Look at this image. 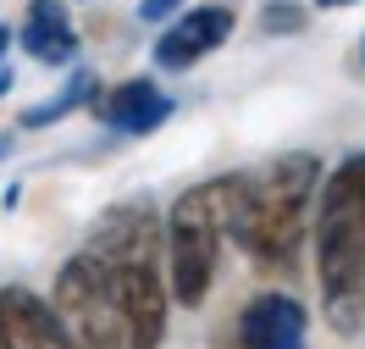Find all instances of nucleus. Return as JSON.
Returning a JSON list of instances; mask_svg holds the SVG:
<instances>
[{
    "instance_id": "obj_1",
    "label": "nucleus",
    "mask_w": 365,
    "mask_h": 349,
    "mask_svg": "<svg viewBox=\"0 0 365 349\" xmlns=\"http://www.w3.org/2000/svg\"><path fill=\"white\" fill-rule=\"evenodd\" d=\"M327 166L310 150H288L260 172H222L210 178L216 211H222V238H232L255 266L294 272L299 250L310 238V206Z\"/></svg>"
},
{
    "instance_id": "obj_2",
    "label": "nucleus",
    "mask_w": 365,
    "mask_h": 349,
    "mask_svg": "<svg viewBox=\"0 0 365 349\" xmlns=\"http://www.w3.org/2000/svg\"><path fill=\"white\" fill-rule=\"evenodd\" d=\"M83 256L100 266V278L111 288V305L122 327H128V344L133 349H160L166 338V261H160V216L155 206L138 194V200H116L94 216L89 244Z\"/></svg>"
},
{
    "instance_id": "obj_3",
    "label": "nucleus",
    "mask_w": 365,
    "mask_h": 349,
    "mask_svg": "<svg viewBox=\"0 0 365 349\" xmlns=\"http://www.w3.org/2000/svg\"><path fill=\"white\" fill-rule=\"evenodd\" d=\"M310 238H316L321 322L338 338H354L365 327V150L321 172Z\"/></svg>"
},
{
    "instance_id": "obj_4",
    "label": "nucleus",
    "mask_w": 365,
    "mask_h": 349,
    "mask_svg": "<svg viewBox=\"0 0 365 349\" xmlns=\"http://www.w3.org/2000/svg\"><path fill=\"white\" fill-rule=\"evenodd\" d=\"M222 211H216V188L194 183L182 188L172 211L160 216V261H166V300L182 310H200L216 283V261H222Z\"/></svg>"
},
{
    "instance_id": "obj_5",
    "label": "nucleus",
    "mask_w": 365,
    "mask_h": 349,
    "mask_svg": "<svg viewBox=\"0 0 365 349\" xmlns=\"http://www.w3.org/2000/svg\"><path fill=\"white\" fill-rule=\"evenodd\" d=\"M50 305H56V316H61V327L72 333L78 349H133L128 344V327H122V316L111 305V288H106L100 266L83 250L72 261H61Z\"/></svg>"
},
{
    "instance_id": "obj_6",
    "label": "nucleus",
    "mask_w": 365,
    "mask_h": 349,
    "mask_svg": "<svg viewBox=\"0 0 365 349\" xmlns=\"http://www.w3.org/2000/svg\"><path fill=\"white\" fill-rule=\"evenodd\" d=\"M232 28H238L232 6H188V11H178L155 34L150 56H155L160 72H188V67H200L205 56H216V50L227 45Z\"/></svg>"
},
{
    "instance_id": "obj_7",
    "label": "nucleus",
    "mask_w": 365,
    "mask_h": 349,
    "mask_svg": "<svg viewBox=\"0 0 365 349\" xmlns=\"http://www.w3.org/2000/svg\"><path fill=\"white\" fill-rule=\"evenodd\" d=\"M89 111L100 116L111 133H122V139H150L155 128L172 122L178 100L160 89L155 78H128V84H116V89H100Z\"/></svg>"
},
{
    "instance_id": "obj_8",
    "label": "nucleus",
    "mask_w": 365,
    "mask_h": 349,
    "mask_svg": "<svg viewBox=\"0 0 365 349\" xmlns=\"http://www.w3.org/2000/svg\"><path fill=\"white\" fill-rule=\"evenodd\" d=\"M0 344L6 349H78L72 333L61 327L56 305L45 294H34L23 283L0 288Z\"/></svg>"
},
{
    "instance_id": "obj_9",
    "label": "nucleus",
    "mask_w": 365,
    "mask_h": 349,
    "mask_svg": "<svg viewBox=\"0 0 365 349\" xmlns=\"http://www.w3.org/2000/svg\"><path fill=\"white\" fill-rule=\"evenodd\" d=\"M310 344V310L294 294H255L238 310V349H304Z\"/></svg>"
},
{
    "instance_id": "obj_10",
    "label": "nucleus",
    "mask_w": 365,
    "mask_h": 349,
    "mask_svg": "<svg viewBox=\"0 0 365 349\" xmlns=\"http://www.w3.org/2000/svg\"><path fill=\"white\" fill-rule=\"evenodd\" d=\"M11 45H23L39 67H67L78 56V28H72L67 0H28L23 23L11 28Z\"/></svg>"
},
{
    "instance_id": "obj_11",
    "label": "nucleus",
    "mask_w": 365,
    "mask_h": 349,
    "mask_svg": "<svg viewBox=\"0 0 365 349\" xmlns=\"http://www.w3.org/2000/svg\"><path fill=\"white\" fill-rule=\"evenodd\" d=\"M94 94H100V78H94V67H72V78H67L56 94H45V100L23 106L17 128H23V133H34V128H56V122H67L72 111L94 106Z\"/></svg>"
},
{
    "instance_id": "obj_12",
    "label": "nucleus",
    "mask_w": 365,
    "mask_h": 349,
    "mask_svg": "<svg viewBox=\"0 0 365 349\" xmlns=\"http://www.w3.org/2000/svg\"><path fill=\"white\" fill-rule=\"evenodd\" d=\"M255 23H260V34H266V39H288V34H304L310 6H299V0H266Z\"/></svg>"
},
{
    "instance_id": "obj_13",
    "label": "nucleus",
    "mask_w": 365,
    "mask_h": 349,
    "mask_svg": "<svg viewBox=\"0 0 365 349\" xmlns=\"http://www.w3.org/2000/svg\"><path fill=\"white\" fill-rule=\"evenodd\" d=\"M182 11V0H138V23H172V17H178Z\"/></svg>"
},
{
    "instance_id": "obj_14",
    "label": "nucleus",
    "mask_w": 365,
    "mask_h": 349,
    "mask_svg": "<svg viewBox=\"0 0 365 349\" xmlns=\"http://www.w3.org/2000/svg\"><path fill=\"white\" fill-rule=\"evenodd\" d=\"M11 89H17V72H11V67H0V100H6Z\"/></svg>"
},
{
    "instance_id": "obj_15",
    "label": "nucleus",
    "mask_w": 365,
    "mask_h": 349,
    "mask_svg": "<svg viewBox=\"0 0 365 349\" xmlns=\"http://www.w3.org/2000/svg\"><path fill=\"white\" fill-rule=\"evenodd\" d=\"M316 11H343V6H354V0H310Z\"/></svg>"
},
{
    "instance_id": "obj_16",
    "label": "nucleus",
    "mask_w": 365,
    "mask_h": 349,
    "mask_svg": "<svg viewBox=\"0 0 365 349\" xmlns=\"http://www.w3.org/2000/svg\"><path fill=\"white\" fill-rule=\"evenodd\" d=\"M6 50H11V28L0 23V67H6Z\"/></svg>"
},
{
    "instance_id": "obj_17",
    "label": "nucleus",
    "mask_w": 365,
    "mask_h": 349,
    "mask_svg": "<svg viewBox=\"0 0 365 349\" xmlns=\"http://www.w3.org/2000/svg\"><path fill=\"white\" fill-rule=\"evenodd\" d=\"M11 144H17V139H11V133H0V161H6V156H11Z\"/></svg>"
},
{
    "instance_id": "obj_18",
    "label": "nucleus",
    "mask_w": 365,
    "mask_h": 349,
    "mask_svg": "<svg viewBox=\"0 0 365 349\" xmlns=\"http://www.w3.org/2000/svg\"><path fill=\"white\" fill-rule=\"evenodd\" d=\"M360 67H365V39H360Z\"/></svg>"
},
{
    "instance_id": "obj_19",
    "label": "nucleus",
    "mask_w": 365,
    "mask_h": 349,
    "mask_svg": "<svg viewBox=\"0 0 365 349\" xmlns=\"http://www.w3.org/2000/svg\"><path fill=\"white\" fill-rule=\"evenodd\" d=\"M0 349H6V344H0Z\"/></svg>"
}]
</instances>
